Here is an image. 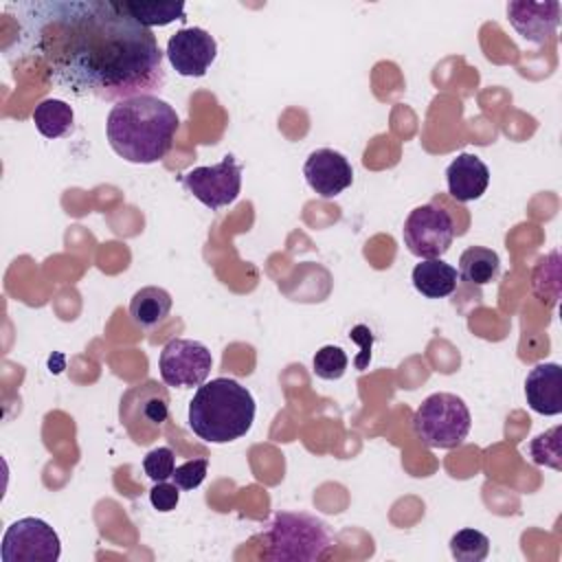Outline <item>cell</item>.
Returning a JSON list of instances; mask_svg holds the SVG:
<instances>
[{
  "label": "cell",
  "mask_w": 562,
  "mask_h": 562,
  "mask_svg": "<svg viewBox=\"0 0 562 562\" xmlns=\"http://www.w3.org/2000/svg\"><path fill=\"white\" fill-rule=\"evenodd\" d=\"M9 9L22 53L44 61L50 79L75 97L123 101L165 83L156 35L121 0H33Z\"/></svg>",
  "instance_id": "6da1fadb"
},
{
  "label": "cell",
  "mask_w": 562,
  "mask_h": 562,
  "mask_svg": "<svg viewBox=\"0 0 562 562\" xmlns=\"http://www.w3.org/2000/svg\"><path fill=\"white\" fill-rule=\"evenodd\" d=\"M180 119L176 110L156 94H138L116 101L105 121L108 143L127 162L151 165L167 156Z\"/></svg>",
  "instance_id": "7a4b0ae2"
},
{
  "label": "cell",
  "mask_w": 562,
  "mask_h": 562,
  "mask_svg": "<svg viewBox=\"0 0 562 562\" xmlns=\"http://www.w3.org/2000/svg\"><path fill=\"white\" fill-rule=\"evenodd\" d=\"M255 422V397L233 378H215L198 386L189 402V428L209 443L244 437Z\"/></svg>",
  "instance_id": "3957f363"
},
{
  "label": "cell",
  "mask_w": 562,
  "mask_h": 562,
  "mask_svg": "<svg viewBox=\"0 0 562 562\" xmlns=\"http://www.w3.org/2000/svg\"><path fill=\"white\" fill-rule=\"evenodd\" d=\"M266 560L312 562L321 560L334 544L329 527L305 512H279L263 529Z\"/></svg>",
  "instance_id": "277c9868"
},
{
  "label": "cell",
  "mask_w": 562,
  "mask_h": 562,
  "mask_svg": "<svg viewBox=\"0 0 562 562\" xmlns=\"http://www.w3.org/2000/svg\"><path fill=\"white\" fill-rule=\"evenodd\" d=\"M472 426L465 402L452 393L428 395L413 415V432L428 448H459Z\"/></svg>",
  "instance_id": "5b68a950"
},
{
  "label": "cell",
  "mask_w": 562,
  "mask_h": 562,
  "mask_svg": "<svg viewBox=\"0 0 562 562\" xmlns=\"http://www.w3.org/2000/svg\"><path fill=\"white\" fill-rule=\"evenodd\" d=\"M59 553L61 542L57 531L35 516L11 522L2 536V562H57Z\"/></svg>",
  "instance_id": "8992f818"
},
{
  "label": "cell",
  "mask_w": 562,
  "mask_h": 562,
  "mask_svg": "<svg viewBox=\"0 0 562 562\" xmlns=\"http://www.w3.org/2000/svg\"><path fill=\"white\" fill-rule=\"evenodd\" d=\"M402 237L406 248L419 259H439L454 239V222L448 211L435 204L413 209L404 222Z\"/></svg>",
  "instance_id": "52a82bcc"
},
{
  "label": "cell",
  "mask_w": 562,
  "mask_h": 562,
  "mask_svg": "<svg viewBox=\"0 0 562 562\" xmlns=\"http://www.w3.org/2000/svg\"><path fill=\"white\" fill-rule=\"evenodd\" d=\"M182 187L211 211L228 206L241 191V165L226 154L217 165L189 169L182 176Z\"/></svg>",
  "instance_id": "ba28073f"
},
{
  "label": "cell",
  "mask_w": 562,
  "mask_h": 562,
  "mask_svg": "<svg viewBox=\"0 0 562 562\" xmlns=\"http://www.w3.org/2000/svg\"><path fill=\"white\" fill-rule=\"evenodd\" d=\"M213 367L206 345L191 338H171L158 358L160 378L167 386L189 389L206 382Z\"/></svg>",
  "instance_id": "9c48e42d"
},
{
  "label": "cell",
  "mask_w": 562,
  "mask_h": 562,
  "mask_svg": "<svg viewBox=\"0 0 562 562\" xmlns=\"http://www.w3.org/2000/svg\"><path fill=\"white\" fill-rule=\"evenodd\" d=\"M165 55L178 75L202 77L217 57V42L204 29L187 26L167 40Z\"/></svg>",
  "instance_id": "30bf717a"
},
{
  "label": "cell",
  "mask_w": 562,
  "mask_h": 562,
  "mask_svg": "<svg viewBox=\"0 0 562 562\" xmlns=\"http://www.w3.org/2000/svg\"><path fill=\"white\" fill-rule=\"evenodd\" d=\"M305 182L314 193L329 200L340 195L353 182V169L349 160L329 147L314 149L303 165Z\"/></svg>",
  "instance_id": "8fae6325"
},
{
  "label": "cell",
  "mask_w": 562,
  "mask_h": 562,
  "mask_svg": "<svg viewBox=\"0 0 562 562\" xmlns=\"http://www.w3.org/2000/svg\"><path fill=\"white\" fill-rule=\"evenodd\" d=\"M509 24L518 35L531 44H544L553 37L560 22V2H509L507 4Z\"/></svg>",
  "instance_id": "7c38bea8"
},
{
  "label": "cell",
  "mask_w": 562,
  "mask_h": 562,
  "mask_svg": "<svg viewBox=\"0 0 562 562\" xmlns=\"http://www.w3.org/2000/svg\"><path fill=\"white\" fill-rule=\"evenodd\" d=\"M525 397L540 415L562 413V369L558 362L536 364L525 380Z\"/></svg>",
  "instance_id": "4fadbf2b"
},
{
  "label": "cell",
  "mask_w": 562,
  "mask_h": 562,
  "mask_svg": "<svg viewBox=\"0 0 562 562\" xmlns=\"http://www.w3.org/2000/svg\"><path fill=\"white\" fill-rule=\"evenodd\" d=\"M448 193L459 202L479 200L490 184L487 165L474 154H459L446 169Z\"/></svg>",
  "instance_id": "5bb4252c"
},
{
  "label": "cell",
  "mask_w": 562,
  "mask_h": 562,
  "mask_svg": "<svg viewBox=\"0 0 562 562\" xmlns=\"http://www.w3.org/2000/svg\"><path fill=\"white\" fill-rule=\"evenodd\" d=\"M413 285L417 292H422L428 299H443L454 292L459 272L446 263L441 257L439 259H424L413 268Z\"/></svg>",
  "instance_id": "9a60e30c"
},
{
  "label": "cell",
  "mask_w": 562,
  "mask_h": 562,
  "mask_svg": "<svg viewBox=\"0 0 562 562\" xmlns=\"http://www.w3.org/2000/svg\"><path fill=\"white\" fill-rule=\"evenodd\" d=\"M171 294L158 285H145L134 292L130 301V316L140 329L160 325L171 310Z\"/></svg>",
  "instance_id": "2e32d148"
},
{
  "label": "cell",
  "mask_w": 562,
  "mask_h": 562,
  "mask_svg": "<svg viewBox=\"0 0 562 562\" xmlns=\"http://www.w3.org/2000/svg\"><path fill=\"white\" fill-rule=\"evenodd\" d=\"M501 259L492 248L470 246L459 257V277L470 285H487L498 277Z\"/></svg>",
  "instance_id": "e0dca14e"
},
{
  "label": "cell",
  "mask_w": 562,
  "mask_h": 562,
  "mask_svg": "<svg viewBox=\"0 0 562 562\" xmlns=\"http://www.w3.org/2000/svg\"><path fill=\"white\" fill-rule=\"evenodd\" d=\"M33 123L46 138H61L72 130L75 112L61 99H44L33 110Z\"/></svg>",
  "instance_id": "ac0fdd59"
},
{
  "label": "cell",
  "mask_w": 562,
  "mask_h": 562,
  "mask_svg": "<svg viewBox=\"0 0 562 562\" xmlns=\"http://www.w3.org/2000/svg\"><path fill=\"white\" fill-rule=\"evenodd\" d=\"M125 11L143 26H167L173 20H184L182 2H123Z\"/></svg>",
  "instance_id": "d6986e66"
},
{
  "label": "cell",
  "mask_w": 562,
  "mask_h": 562,
  "mask_svg": "<svg viewBox=\"0 0 562 562\" xmlns=\"http://www.w3.org/2000/svg\"><path fill=\"white\" fill-rule=\"evenodd\" d=\"M450 553L459 562H481L490 553V538L476 529H461L450 538Z\"/></svg>",
  "instance_id": "ffe728a7"
},
{
  "label": "cell",
  "mask_w": 562,
  "mask_h": 562,
  "mask_svg": "<svg viewBox=\"0 0 562 562\" xmlns=\"http://www.w3.org/2000/svg\"><path fill=\"white\" fill-rule=\"evenodd\" d=\"M560 432H562V428L555 426V428L538 435L529 443V454H531L533 463L547 465L551 470H562V439H560Z\"/></svg>",
  "instance_id": "44dd1931"
},
{
  "label": "cell",
  "mask_w": 562,
  "mask_h": 562,
  "mask_svg": "<svg viewBox=\"0 0 562 562\" xmlns=\"http://www.w3.org/2000/svg\"><path fill=\"white\" fill-rule=\"evenodd\" d=\"M347 353L336 345H325L314 353L312 367L321 380H338L347 371Z\"/></svg>",
  "instance_id": "7402d4cb"
},
{
  "label": "cell",
  "mask_w": 562,
  "mask_h": 562,
  "mask_svg": "<svg viewBox=\"0 0 562 562\" xmlns=\"http://www.w3.org/2000/svg\"><path fill=\"white\" fill-rule=\"evenodd\" d=\"M143 470L151 481H167L176 470V454L169 446H158L149 450L143 459Z\"/></svg>",
  "instance_id": "603a6c76"
},
{
  "label": "cell",
  "mask_w": 562,
  "mask_h": 562,
  "mask_svg": "<svg viewBox=\"0 0 562 562\" xmlns=\"http://www.w3.org/2000/svg\"><path fill=\"white\" fill-rule=\"evenodd\" d=\"M206 470H209L206 459H191V461H184L182 465H178L173 470L171 479L180 490H195L204 481Z\"/></svg>",
  "instance_id": "cb8c5ba5"
},
{
  "label": "cell",
  "mask_w": 562,
  "mask_h": 562,
  "mask_svg": "<svg viewBox=\"0 0 562 562\" xmlns=\"http://www.w3.org/2000/svg\"><path fill=\"white\" fill-rule=\"evenodd\" d=\"M149 501L156 512L167 514V512L176 509V505L180 501V487L169 481H156V485L149 490Z\"/></svg>",
  "instance_id": "d4e9b609"
},
{
  "label": "cell",
  "mask_w": 562,
  "mask_h": 562,
  "mask_svg": "<svg viewBox=\"0 0 562 562\" xmlns=\"http://www.w3.org/2000/svg\"><path fill=\"white\" fill-rule=\"evenodd\" d=\"M349 336L362 345V353H360V356H358V360H356V367L362 371V369L369 364V360H371V345H373V336H371L369 327H364V325L353 327Z\"/></svg>",
  "instance_id": "484cf974"
}]
</instances>
